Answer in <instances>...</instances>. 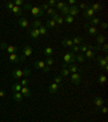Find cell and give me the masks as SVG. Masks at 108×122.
Listing matches in <instances>:
<instances>
[{"label":"cell","mask_w":108,"mask_h":122,"mask_svg":"<svg viewBox=\"0 0 108 122\" xmlns=\"http://www.w3.org/2000/svg\"><path fill=\"white\" fill-rule=\"evenodd\" d=\"M30 74V70L29 69H25V70H20V69H16L12 72L13 77L15 79H20L22 76H28Z\"/></svg>","instance_id":"6da1fadb"},{"label":"cell","mask_w":108,"mask_h":122,"mask_svg":"<svg viewBox=\"0 0 108 122\" xmlns=\"http://www.w3.org/2000/svg\"><path fill=\"white\" fill-rule=\"evenodd\" d=\"M76 61V55L73 52H69V53H66L64 56V66L63 68H66L67 64H73V62Z\"/></svg>","instance_id":"7a4b0ae2"},{"label":"cell","mask_w":108,"mask_h":122,"mask_svg":"<svg viewBox=\"0 0 108 122\" xmlns=\"http://www.w3.org/2000/svg\"><path fill=\"white\" fill-rule=\"evenodd\" d=\"M0 48H2L3 50H5L8 53H16L18 51L17 47L15 46H11V45H7V43H0Z\"/></svg>","instance_id":"3957f363"},{"label":"cell","mask_w":108,"mask_h":122,"mask_svg":"<svg viewBox=\"0 0 108 122\" xmlns=\"http://www.w3.org/2000/svg\"><path fill=\"white\" fill-rule=\"evenodd\" d=\"M29 11L36 18H41V16L44 14V11L41 9V7H31V9H30Z\"/></svg>","instance_id":"277c9868"},{"label":"cell","mask_w":108,"mask_h":122,"mask_svg":"<svg viewBox=\"0 0 108 122\" xmlns=\"http://www.w3.org/2000/svg\"><path fill=\"white\" fill-rule=\"evenodd\" d=\"M31 53H33V48H31L29 45H26L25 47H24V49H23V55H22V57H21V61H24V59L29 57Z\"/></svg>","instance_id":"5b68a950"},{"label":"cell","mask_w":108,"mask_h":122,"mask_svg":"<svg viewBox=\"0 0 108 122\" xmlns=\"http://www.w3.org/2000/svg\"><path fill=\"white\" fill-rule=\"evenodd\" d=\"M94 105L96 106V110H99L104 106V99L101 96H95L94 97Z\"/></svg>","instance_id":"8992f818"},{"label":"cell","mask_w":108,"mask_h":122,"mask_svg":"<svg viewBox=\"0 0 108 122\" xmlns=\"http://www.w3.org/2000/svg\"><path fill=\"white\" fill-rule=\"evenodd\" d=\"M70 81L71 83L76 84V85H79L81 82V75L79 73H73L70 75Z\"/></svg>","instance_id":"52a82bcc"},{"label":"cell","mask_w":108,"mask_h":122,"mask_svg":"<svg viewBox=\"0 0 108 122\" xmlns=\"http://www.w3.org/2000/svg\"><path fill=\"white\" fill-rule=\"evenodd\" d=\"M94 11L92 10V8L91 7H88L86 9V10H84V13H83V16H84V18L86 19H91V18H93V15H94Z\"/></svg>","instance_id":"ba28073f"},{"label":"cell","mask_w":108,"mask_h":122,"mask_svg":"<svg viewBox=\"0 0 108 122\" xmlns=\"http://www.w3.org/2000/svg\"><path fill=\"white\" fill-rule=\"evenodd\" d=\"M107 60H108L107 56L104 57V58H102V57H98V58H97V63H98V66H101L102 69H104L105 66H107Z\"/></svg>","instance_id":"9c48e42d"},{"label":"cell","mask_w":108,"mask_h":122,"mask_svg":"<svg viewBox=\"0 0 108 122\" xmlns=\"http://www.w3.org/2000/svg\"><path fill=\"white\" fill-rule=\"evenodd\" d=\"M51 20H53L54 22L56 23V24H58V25H62V24L64 23V18H62V16H60V15H58L57 13H55V14L53 15Z\"/></svg>","instance_id":"30bf717a"},{"label":"cell","mask_w":108,"mask_h":122,"mask_svg":"<svg viewBox=\"0 0 108 122\" xmlns=\"http://www.w3.org/2000/svg\"><path fill=\"white\" fill-rule=\"evenodd\" d=\"M29 35L33 39H37V38L40 36L39 28H31V30H29Z\"/></svg>","instance_id":"8fae6325"},{"label":"cell","mask_w":108,"mask_h":122,"mask_svg":"<svg viewBox=\"0 0 108 122\" xmlns=\"http://www.w3.org/2000/svg\"><path fill=\"white\" fill-rule=\"evenodd\" d=\"M18 25L22 28H27L28 26H29V22H28V20L26 18H20V20H18Z\"/></svg>","instance_id":"7c38bea8"},{"label":"cell","mask_w":108,"mask_h":122,"mask_svg":"<svg viewBox=\"0 0 108 122\" xmlns=\"http://www.w3.org/2000/svg\"><path fill=\"white\" fill-rule=\"evenodd\" d=\"M34 66H35L37 70H42L45 66V63H44V61H42V60H38V61L34 62Z\"/></svg>","instance_id":"4fadbf2b"},{"label":"cell","mask_w":108,"mask_h":122,"mask_svg":"<svg viewBox=\"0 0 108 122\" xmlns=\"http://www.w3.org/2000/svg\"><path fill=\"white\" fill-rule=\"evenodd\" d=\"M70 9H69V15L71 16H76V15L79 13V8L77 5H70Z\"/></svg>","instance_id":"5bb4252c"},{"label":"cell","mask_w":108,"mask_h":122,"mask_svg":"<svg viewBox=\"0 0 108 122\" xmlns=\"http://www.w3.org/2000/svg\"><path fill=\"white\" fill-rule=\"evenodd\" d=\"M21 94H22L24 97H30L31 96V92H30V89L26 86V87H22V89H21Z\"/></svg>","instance_id":"9a60e30c"},{"label":"cell","mask_w":108,"mask_h":122,"mask_svg":"<svg viewBox=\"0 0 108 122\" xmlns=\"http://www.w3.org/2000/svg\"><path fill=\"white\" fill-rule=\"evenodd\" d=\"M9 60L11 62H21V57L17 56V53H11L9 56Z\"/></svg>","instance_id":"2e32d148"},{"label":"cell","mask_w":108,"mask_h":122,"mask_svg":"<svg viewBox=\"0 0 108 122\" xmlns=\"http://www.w3.org/2000/svg\"><path fill=\"white\" fill-rule=\"evenodd\" d=\"M68 70H69V72H71V73H78V72L82 71V70H80V69L78 68V66H76V64H69V66H68Z\"/></svg>","instance_id":"e0dca14e"},{"label":"cell","mask_w":108,"mask_h":122,"mask_svg":"<svg viewBox=\"0 0 108 122\" xmlns=\"http://www.w3.org/2000/svg\"><path fill=\"white\" fill-rule=\"evenodd\" d=\"M12 12L14 13L15 16H20V15H22L23 13V9L21 7H16V5H14L12 9Z\"/></svg>","instance_id":"ac0fdd59"},{"label":"cell","mask_w":108,"mask_h":122,"mask_svg":"<svg viewBox=\"0 0 108 122\" xmlns=\"http://www.w3.org/2000/svg\"><path fill=\"white\" fill-rule=\"evenodd\" d=\"M62 45H63L64 47H73V44L70 38H64L63 41H62Z\"/></svg>","instance_id":"d6986e66"},{"label":"cell","mask_w":108,"mask_h":122,"mask_svg":"<svg viewBox=\"0 0 108 122\" xmlns=\"http://www.w3.org/2000/svg\"><path fill=\"white\" fill-rule=\"evenodd\" d=\"M57 89H58V85L57 84H55V83H53V84H51L50 86H49V93L50 94H55L56 92H57Z\"/></svg>","instance_id":"ffe728a7"},{"label":"cell","mask_w":108,"mask_h":122,"mask_svg":"<svg viewBox=\"0 0 108 122\" xmlns=\"http://www.w3.org/2000/svg\"><path fill=\"white\" fill-rule=\"evenodd\" d=\"M23 99V95L21 94V92H18V93H14L13 94V100L14 102H21Z\"/></svg>","instance_id":"44dd1931"},{"label":"cell","mask_w":108,"mask_h":122,"mask_svg":"<svg viewBox=\"0 0 108 122\" xmlns=\"http://www.w3.org/2000/svg\"><path fill=\"white\" fill-rule=\"evenodd\" d=\"M21 89H22V85H21L20 83H14L12 85V91L13 93H18V92H21Z\"/></svg>","instance_id":"7402d4cb"},{"label":"cell","mask_w":108,"mask_h":122,"mask_svg":"<svg viewBox=\"0 0 108 122\" xmlns=\"http://www.w3.org/2000/svg\"><path fill=\"white\" fill-rule=\"evenodd\" d=\"M43 52H44V55L47 57H52V55L54 53L53 52V48H51V47H45Z\"/></svg>","instance_id":"603a6c76"},{"label":"cell","mask_w":108,"mask_h":122,"mask_svg":"<svg viewBox=\"0 0 108 122\" xmlns=\"http://www.w3.org/2000/svg\"><path fill=\"white\" fill-rule=\"evenodd\" d=\"M71 41H73V45L79 46V45H81V43H82V38L79 37V36H75V37H73Z\"/></svg>","instance_id":"cb8c5ba5"},{"label":"cell","mask_w":108,"mask_h":122,"mask_svg":"<svg viewBox=\"0 0 108 122\" xmlns=\"http://www.w3.org/2000/svg\"><path fill=\"white\" fill-rule=\"evenodd\" d=\"M91 8H92V10L94 12H98V11L102 10V5L101 3H93V5H91Z\"/></svg>","instance_id":"d4e9b609"},{"label":"cell","mask_w":108,"mask_h":122,"mask_svg":"<svg viewBox=\"0 0 108 122\" xmlns=\"http://www.w3.org/2000/svg\"><path fill=\"white\" fill-rule=\"evenodd\" d=\"M45 25H47V27H49V28H53L56 26V23L53 20H48L47 23H45Z\"/></svg>","instance_id":"484cf974"},{"label":"cell","mask_w":108,"mask_h":122,"mask_svg":"<svg viewBox=\"0 0 108 122\" xmlns=\"http://www.w3.org/2000/svg\"><path fill=\"white\" fill-rule=\"evenodd\" d=\"M39 33H40V35L45 36L47 34H48V30H47V27H45V26L41 25L40 27H39Z\"/></svg>","instance_id":"4316f807"},{"label":"cell","mask_w":108,"mask_h":122,"mask_svg":"<svg viewBox=\"0 0 108 122\" xmlns=\"http://www.w3.org/2000/svg\"><path fill=\"white\" fill-rule=\"evenodd\" d=\"M96 41H97L98 46H101L102 44L105 43V36H103V35H98V36H97V38H96Z\"/></svg>","instance_id":"83f0119b"},{"label":"cell","mask_w":108,"mask_h":122,"mask_svg":"<svg viewBox=\"0 0 108 122\" xmlns=\"http://www.w3.org/2000/svg\"><path fill=\"white\" fill-rule=\"evenodd\" d=\"M69 9H70V8H69V5H66L65 7L63 8V9H62V10H60V12H62V14H64L66 16V15H68L69 14Z\"/></svg>","instance_id":"f1b7e54d"},{"label":"cell","mask_w":108,"mask_h":122,"mask_svg":"<svg viewBox=\"0 0 108 122\" xmlns=\"http://www.w3.org/2000/svg\"><path fill=\"white\" fill-rule=\"evenodd\" d=\"M90 24H91L92 26H96V25H98V24H99V19H98V18H93V19H91Z\"/></svg>","instance_id":"f546056e"},{"label":"cell","mask_w":108,"mask_h":122,"mask_svg":"<svg viewBox=\"0 0 108 122\" xmlns=\"http://www.w3.org/2000/svg\"><path fill=\"white\" fill-rule=\"evenodd\" d=\"M89 34H90V35H92V36H94V35H96V34H97V30H96L95 26H91V27L89 28Z\"/></svg>","instance_id":"4dcf8cb0"},{"label":"cell","mask_w":108,"mask_h":122,"mask_svg":"<svg viewBox=\"0 0 108 122\" xmlns=\"http://www.w3.org/2000/svg\"><path fill=\"white\" fill-rule=\"evenodd\" d=\"M41 25H42V24H41V22H40L39 20H35V21L33 22V24H31L33 28H39Z\"/></svg>","instance_id":"1f68e13d"},{"label":"cell","mask_w":108,"mask_h":122,"mask_svg":"<svg viewBox=\"0 0 108 122\" xmlns=\"http://www.w3.org/2000/svg\"><path fill=\"white\" fill-rule=\"evenodd\" d=\"M73 20H75V18H73V16H71V15H69V14L66 15L65 19H64V21H65L66 23H69V24H70V23H73Z\"/></svg>","instance_id":"d6a6232c"},{"label":"cell","mask_w":108,"mask_h":122,"mask_svg":"<svg viewBox=\"0 0 108 122\" xmlns=\"http://www.w3.org/2000/svg\"><path fill=\"white\" fill-rule=\"evenodd\" d=\"M76 61H78V62H80V63L84 62V56H83V55H81V53L77 55V56H76Z\"/></svg>","instance_id":"836d02e7"},{"label":"cell","mask_w":108,"mask_h":122,"mask_svg":"<svg viewBox=\"0 0 108 122\" xmlns=\"http://www.w3.org/2000/svg\"><path fill=\"white\" fill-rule=\"evenodd\" d=\"M94 56H95V53L93 52V50H86V58L92 59V58H94Z\"/></svg>","instance_id":"e575fe53"},{"label":"cell","mask_w":108,"mask_h":122,"mask_svg":"<svg viewBox=\"0 0 108 122\" xmlns=\"http://www.w3.org/2000/svg\"><path fill=\"white\" fill-rule=\"evenodd\" d=\"M45 66H51L53 63H54V60H53V58H51V57H48L47 58V60H45Z\"/></svg>","instance_id":"d590c367"},{"label":"cell","mask_w":108,"mask_h":122,"mask_svg":"<svg viewBox=\"0 0 108 122\" xmlns=\"http://www.w3.org/2000/svg\"><path fill=\"white\" fill-rule=\"evenodd\" d=\"M106 81H107V79H106V75H101L99 77H98V80H97V82L99 84H102V85H103V84H105Z\"/></svg>","instance_id":"8d00e7d4"},{"label":"cell","mask_w":108,"mask_h":122,"mask_svg":"<svg viewBox=\"0 0 108 122\" xmlns=\"http://www.w3.org/2000/svg\"><path fill=\"white\" fill-rule=\"evenodd\" d=\"M13 7H14V2H13V1H8V2L5 3V8H7L8 10L12 11Z\"/></svg>","instance_id":"74e56055"},{"label":"cell","mask_w":108,"mask_h":122,"mask_svg":"<svg viewBox=\"0 0 108 122\" xmlns=\"http://www.w3.org/2000/svg\"><path fill=\"white\" fill-rule=\"evenodd\" d=\"M60 72H62V76H65V77H67L68 75H69V70L68 69H66V68H63L62 70H60Z\"/></svg>","instance_id":"f35d334b"},{"label":"cell","mask_w":108,"mask_h":122,"mask_svg":"<svg viewBox=\"0 0 108 122\" xmlns=\"http://www.w3.org/2000/svg\"><path fill=\"white\" fill-rule=\"evenodd\" d=\"M66 5H67L66 2H56L55 8H56V9H58V10H62V9H63Z\"/></svg>","instance_id":"ab89813d"},{"label":"cell","mask_w":108,"mask_h":122,"mask_svg":"<svg viewBox=\"0 0 108 122\" xmlns=\"http://www.w3.org/2000/svg\"><path fill=\"white\" fill-rule=\"evenodd\" d=\"M20 84L22 85V87H26L28 86V84H29V81L27 79H22V81L20 82Z\"/></svg>","instance_id":"60d3db41"},{"label":"cell","mask_w":108,"mask_h":122,"mask_svg":"<svg viewBox=\"0 0 108 122\" xmlns=\"http://www.w3.org/2000/svg\"><path fill=\"white\" fill-rule=\"evenodd\" d=\"M79 48H80V51H82V52L86 53V50H88V47H86V44H81L80 46H79Z\"/></svg>","instance_id":"b9f144b4"},{"label":"cell","mask_w":108,"mask_h":122,"mask_svg":"<svg viewBox=\"0 0 108 122\" xmlns=\"http://www.w3.org/2000/svg\"><path fill=\"white\" fill-rule=\"evenodd\" d=\"M62 81H63V79H62V76H55V77H54V83L55 84H60L62 83Z\"/></svg>","instance_id":"7bdbcfd3"},{"label":"cell","mask_w":108,"mask_h":122,"mask_svg":"<svg viewBox=\"0 0 108 122\" xmlns=\"http://www.w3.org/2000/svg\"><path fill=\"white\" fill-rule=\"evenodd\" d=\"M47 13H48L49 15H51V16H53V15L55 14V10H54V9H53V8H49L48 10H47Z\"/></svg>","instance_id":"ee69618b"},{"label":"cell","mask_w":108,"mask_h":122,"mask_svg":"<svg viewBox=\"0 0 108 122\" xmlns=\"http://www.w3.org/2000/svg\"><path fill=\"white\" fill-rule=\"evenodd\" d=\"M79 51H80V48H79V46L73 45V47H71V52H73V53H75V52H79Z\"/></svg>","instance_id":"f6af8a7d"},{"label":"cell","mask_w":108,"mask_h":122,"mask_svg":"<svg viewBox=\"0 0 108 122\" xmlns=\"http://www.w3.org/2000/svg\"><path fill=\"white\" fill-rule=\"evenodd\" d=\"M13 2H14V5H16V7H21V5H24V2H23L22 0H15Z\"/></svg>","instance_id":"bcb514c9"},{"label":"cell","mask_w":108,"mask_h":122,"mask_svg":"<svg viewBox=\"0 0 108 122\" xmlns=\"http://www.w3.org/2000/svg\"><path fill=\"white\" fill-rule=\"evenodd\" d=\"M89 7V5H86V3H80V5H79V10H80V9H83V10H86V8H88Z\"/></svg>","instance_id":"7dc6e473"},{"label":"cell","mask_w":108,"mask_h":122,"mask_svg":"<svg viewBox=\"0 0 108 122\" xmlns=\"http://www.w3.org/2000/svg\"><path fill=\"white\" fill-rule=\"evenodd\" d=\"M24 9H25V10H30V9H31V7H33V5H29V3H24Z\"/></svg>","instance_id":"c3c4849f"},{"label":"cell","mask_w":108,"mask_h":122,"mask_svg":"<svg viewBox=\"0 0 108 122\" xmlns=\"http://www.w3.org/2000/svg\"><path fill=\"white\" fill-rule=\"evenodd\" d=\"M49 8H50V7H49V5H48V3H43V5H41V9H42L43 11H47V10H48V9H49Z\"/></svg>","instance_id":"681fc988"},{"label":"cell","mask_w":108,"mask_h":122,"mask_svg":"<svg viewBox=\"0 0 108 122\" xmlns=\"http://www.w3.org/2000/svg\"><path fill=\"white\" fill-rule=\"evenodd\" d=\"M99 110H101V112H102V113H104V114H105V113H107V111H108L107 107H105V106H103V107H102V108H101V109H99Z\"/></svg>","instance_id":"f907efd6"},{"label":"cell","mask_w":108,"mask_h":122,"mask_svg":"<svg viewBox=\"0 0 108 122\" xmlns=\"http://www.w3.org/2000/svg\"><path fill=\"white\" fill-rule=\"evenodd\" d=\"M49 71H50V66H45L44 68L42 69V72H44V73H48Z\"/></svg>","instance_id":"816d5d0a"},{"label":"cell","mask_w":108,"mask_h":122,"mask_svg":"<svg viewBox=\"0 0 108 122\" xmlns=\"http://www.w3.org/2000/svg\"><path fill=\"white\" fill-rule=\"evenodd\" d=\"M48 5H49V7H50V5H56V1H55V0H50V1L48 2Z\"/></svg>","instance_id":"f5cc1de1"},{"label":"cell","mask_w":108,"mask_h":122,"mask_svg":"<svg viewBox=\"0 0 108 122\" xmlns=\"http://www.w3.org/2000/svg\"><path fill=\"white\" fill-rule=\"evenodd\" d=\"M4 96H5V92L1 89V91H0V98H3Z\"/></svg>","instance_id":"db71d44e"},{"label":"cell","mask_w":108,"mask_h":122,"mask_svg":"<svg viewBox=\"0 0 108 122\" xmlns=\"http://www.w3.org/2000/svg\"><path fill=\"white\" fill-rule=\"evenodd\" d=\"M86 47H88V50H93L94 49V47L91 44H86Z\"/></svg>","instance_id":"11a10c76"},{"label":"cell","mask_w":108,"mask_h":122,"mask_svg":"<svg viewBox=\"0 0 108 122\" xmlns=\"http://www.w3.org/2000/svg\"><path fill=\"white\" fill-rule=\"evenodd\" d=\"M68 3H69L70 5H76V0H69V1H68Z\"/></svg>","instance_id":"9f6ffc18"},{"label":"cell","mask_w":108,"mask_h":122,"mask_svg":"<svg viewBox=\"0 0 108 122\" xmlns=\"http://www.w3.org/2000/svg\"><path fill=\"white\" fill-rule=\"evenodd\" d=\"M107 49H108V46L106 45V44H104V46H103V50L105 51V52H107Z\"/></svg>","instance_id":"6f0895ef"},{"label":"cell","mask_w":108,"mask_h":122,"mask_svg":"<svg viewBox=\"0 0 108 122\" xmlns=\"http://www.w3.org/2000/svg\"><path fill=\"white\" fill-rule=\"evenodd\" d=\"M102 27H103V28H107V23H106V22L102 23Z\"/></svg>","instance_id":"680465c9"},{"label":"cell","mask_w":108,"mask_h":122,"mask_svg":"<svg viewBox=\"0 0 108 122\" xmlns=\"http://www.w3.org/2000/svg\"><path fill=\"white\" fill-rule=\"evenodd\" d=\"M71 122H78V121H71Z\"/></svg>","instance_id":"91938a15"},{"label":"cell","mask_w":108,"mask_h":122,"mask_svg":"<svg viewBox=\"0 0 108 122\" xmlns=\"http://www.w3.org/2000/svg\"><path fill=\"white\" fill-rule=\"evenodd\" d=\"M0 57H1V53H0Z\"/></svg>","instance_id":"94428289"}]
</instances>
